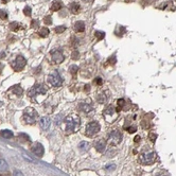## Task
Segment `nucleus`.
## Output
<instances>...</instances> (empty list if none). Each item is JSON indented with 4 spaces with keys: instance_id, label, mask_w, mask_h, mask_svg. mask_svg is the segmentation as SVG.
I'll list each match as a JSON object with an SVG mask.
<instances>
[{
    "instance_id": "6ab92c4d",
    "label": "nucleus",
    "mask_w": 176,
    "mask_h": 176,
    "mask_svg": "<svg viewBox=\"0 0 176 176\" xmlns=\"http://www.w3.org/2000/svg\"><path fill=\"white\" fill-rule=\"evenodd\" d=\"M9 28H10L11 31H18V30L24 29V26H22V24H20L19 22L14 21V22H12V24H10Z\"/></svg>"
},
{
    "instance_id": "7ed1b4c3",
    "label": "nucleus",
    "mask_w": 176,
    "mask_h": 176,
    "mask_svg": "<svg viewBox=\"0 0 176 176\" xmlns=\"http://www.w3.org/2000/svg\"><path fill=\"white\" fill-rule=\"evenodd\" d=\"M120 111H121V109L119 108L118 106L116 107V106H113V105H108V106L103 110V117L108 123H113V121L117 120Z\"/></svg>"
},
{
    "instance_id": "2f4dec72",
    "label": "nucleus",
    "mask_w": 176,
    "mask_h": 176,
    "mask_svg": "<svg viewBox=\"0 0 176 176\" xmlns=\"http://www.w3.org/2000/svg\"><path fill=\"white\" fill-rule=\"evenodd\" d=\"M31 7H29V5H27V7L24 9V14L26 15V16H31Z\"/></svg>"
},
{
    "instance_id": "72a5a7b5",
    "label": "nucleus",
    "mask_w": 176,
    "mask_h": 176,
    "mask_svg": "<svg viewBox=\"0 0 176 176\" xmlns=\"http://www.w3.org/2000/svg\"><path fill=\"white\" fill-rule=\"evenodd\" d=\"M0 18H1V19H3V20L7 19V11H3V10L0 11Z\"/></svg>"
},
{
    "instance_id": "f3484780",
    "label": "nucleus",
    "mask_w": 176,
    "mask_h": 176,
    "mask_svg": "<svg viewBox=\"0 0 176 176\" xmlns=\"http://www.w3.org/2000/svg\"><path fill=\"white\" fill-rule=\"evenodd\" d=\"M69 10H70V12L72 13V14H79V13H80V10H81V7H80L79 3L71 2L69 4Z\"/></svg>"
},
{
    "instance_id": "b1692460",
    "label": "nucleus",
    "mask_w": 176,
    "mask_h": 176,
    "mask_svg": "<svg viewBox=\"0 0 176 176\" xmlns=\"http://www.w3.org/2000/svg\"><path fill=\"white\" fill-rule=\"evenodd\" d=\"M115 64H116V56H115V55H111V56H109V57L107 58L106 64H104V67H107L108 65L113 66Z\"/></svg>"
},
{
    "instance_id": "f03ea898",
    "label": "nucleus",
    "mask_w": 176,
    "mask_h": 176,
    "mask_svg": "<svg viewBox=\"0 0 176 176\" xmlns=\"http://www.w3.org/2000/svg\"><path fill=\"white\" fill-rule=\"evenodd\" d=\"M157 155L154 151L152 149H145L143 151L141 154L139 155V158H138V161L139 163H141L142 166H149V164H153L156 161Z\"/></svg>"
},
{
    "instance_id": "49530a36",
    "label": "nucleus",
    "mask_w": 176,
    "mask_h": 176,
    "mask_svg": "<svg viewBox=\"0 0 176 176\" xmlns=\"http://www.w3.org/2000/svg\"><path fill=\"white\" fill-rule=\"evenodd\" d=\"M145 2H152V1H154V0H144Z\"/></svg>"
},
{
    "instance_id": "79ce46f5",
    "label": "nucleus",
    "mask_w": 176,
    "mask_h": 176,
    "mask_svg": "<svg viewBox=\"0 0 176 176\" xmlns=\"http://www.w3.org/2000/svg\"><path fill=\"white\" fill-rule=\"evenodd\" d=\"M14 176H24V174H22L21 172H19V171H15Z\"/></svg>"
},
{
    "instance_id": "f704fd0d",
    "label": "nucleus",
    "mask_w": 176,
    "mask_h": 176,
    "mask_svg": "<svg viewBox=\"0 0 176 176\" xmlns=\"http://www.w3.org/2000/svg\"><path fill=\"white\" fill-rule=\"evenodd\" d=\"M65 30H66L65 26H58V27L55 28V32H56V33H63Z\"/></svg>"
},
{
    "instance_id": "2eb2a0df",
    "label": "nucleus",
    "mask_w": 176,
    "mask_h": 176,
    "mask_svg": "<svg viewBox=\"0 0 176 176\" xmlns=\"http://www.w3.org/2000/svg\"><path fill=\"white\" fill-rule=\"evenodd\" d=\"M50 118L49 117H43V118H41V120H39V125H41V127L43 128V130H48L49 126H50Z\"/></svg>"
},
{
    "instance_id": "4468645a",
    "label": "nucleus",
    "mask_w": 176,
    "mask_h": 176,
    "mask_svg": "<svg viewBox=\"0 0 176 176\" xmlns=\"http://www.w3.org/2000/svg\"><path fill=\"white\" fill-rule=\"evenodd\" d=\"M9 92H12V94H14V96H20L22 94H24V90H22L21 86L20 85H14V86H12L9 89Z\"/></svg>"
},
{
    "instance_id": "f8f14e48",
    "label": "nucleus",
    "mask_w": 176,
    "mask_h": 176,
    "mask_svg": "<svg viewBox=\"0 0 176 176\" xmlns=\"http://www.w3.org/2000/svg\"><path fill=\"white\" fill-rule=\"evenodd\" d=\"M31 151L33 152V154H35L38 157H43V153H45V149H43V147L38 142H35L31 147Z\"/></svg>"
},
{
    "instance_id": "a19ab883",
    "label": "nucleus",
    "mask_w": 176,
    "mask_h": 176,
    "mask_svg": "<svg viewBox=\"0 0 176 176\" xmlns=\"http://www.w3.org/2000/svg\"><path fill=\"white\" fill-rule=\"evenodd\" d=\"M140 140H141V137H140V136H136L134 141H135V143H138V142H140Z\"/></svg>"
},
{
    "instance_id": "bb28decb",
    "label": "nucleus",
    "mask_w": 176,
    "mask_h": 176,
    "mask_svg": "<svg viewBox=\"0 0 176 176\" xmlns=\"http://www.w3.org/2000/svg\"><path fill=\"white\" fill-rule=\"evenodd\" d=\"M141 126H142V128L143 130H149V127H151V123H149V120H142L141 121Z\"/></svg>"
},
{
    "instance_id": "423d86ee",
    "label": "nucleus",
    "mask_w": 176,
    "mask_h": 176,
    "mask_svg": "<svg viewBox=\"0 0 176 176\" xmlns=\"http://www.w3.org/2000/svg\"><path fill=\"white\" fill-rule=\"evenodd\" d=\"M26 64H27V60L22 55H20V54L17 55L13 60H11V67H12L13 70L16 71V72L21 71V70L26 67Z\"/></svg>"
},
{
    "instance_id": "9b49d317",
    "label": "nucleus",
    "mask_w": 176,
    "mask_h": 176,
    "mask_svg": "<svg viewBox=\"0 0 176 176\" xmlns=\"http://www.w3.org/2000/svg\"><path fill=\"white\" fill-rule=\"evenodd\" d=\"M108 96H109L108 91L102 90V91H99L98 94H96V101L99 102L100 104H105L107 101H108V98H109Z\"/></svg>"
},
{
    "instance_id": "39448f33",
    "label": "nucleus",
    "mask_w": 176,
    "mask_h": 176,
    "mask_svg": "<svg viewBox=\"0 0 176 176\" xmlns=\"http://www.w3.org/2000/svg\"><path fill=\"white\" fill-rule=\"evenodd\" d=\"M47 94V86L43 83H39V84L34 85L31 89L28 91V96L34 98V96H43V94Z\"/></svg>"
},
{
    "instance_id": "4c0bfd02",
    "label": "nucleus",
    "mask_w": 176,
    "mask_h": 176,
    "mask_svg": "<svg viewBox=\"0 0 176 176\" xmlns=\"http://www.w3.org/2000/svg\"><path fill=\"white\" fill-rule=\"evenodd\" d=\"M79 57H80V54H79V52H77V51H73L72 54H71V58L75 60H77Z\"/></svg>"
},
{
    "instance_id": "c85d7f7f",
    "label": "nucleus",
    "mask_w": 176,
    "mask_h": 176,
    "mask_svg": "<svg viewBox=\"0 0 176 176\" xmlns=\"http://www.w3.org/2000/svg\"><path fill=\"white\" fill-rule=\"evenodd\" d=\"M125 128L130 134H134L136 130H137V126L136 125H130V127H125Z\"/></svg>"
},
{
    "instance_id": "6e6552de",
    "label": "nucleus",
    "mask_w": 176,
    "mask_h": 176,
    "mask_svg": "<svg viewBox=\"0 0 176 176\" xmlns=\"http://www.w3.org/2000/svg\"><path fill=\"white\" fill-rule=\"evenodd\" d=\"M48 82L53 87H60L63 84V80H62V77L58 74L57 71H52L48 75Z\"/></svg>"
},
{
    "instance_id": "c9c22d12",
    "label": "nucleus",
    "mask_w": 176,
    "mask_h": 176,
    "mask_svg": "<svg viewBox=\"0 0 176 176\" xmlns=\"http://www.w3.org/2000/svg\"><path fill=\"white\" fill-rule=\"evenodd\" d=\"M94 84H96V86H101V85L103 84L102 77H96V79H94Z\"/></svg>"
},
{
    "instance_id": "4be33fe9",
    "label": "nucleus",
    "mask_w": 176,
    "mask_h": 176,
    "mask_svg": "<svg viewBox=\"0 0 176 176\" xmlns=\"http://www.w3.org/2000/svg\"><path fill=\"white\" fill-rule=\"evenodd\" d=\"M0 136L3 138H7V139H10V138L13 137V133L9 130H4L0 132Z\"/></svg>"
},
{
    "instance_id": "ea45409f",
    "label": "nucleus",
    "mask_w": 176,
    "mask_h": 176,
    "mask_svg": "<svg viewBox=\"0 0 176 176\" xmlns=\"http://www.w3.org/2000/svg\"><path fill=\"white\" fill-rule=\"evenodd\" d=\"M5 56H7V54H5V51H0V60H1V58H4Z\"/></svg>"
},
{
    "instance_id": "a18cd8bd",
    "label": "nucleus",
    "mask_w": 176,
    "mask_h": 176,
    "mask_svg": "<svg viewBox=\"0 0 176 176\" xmlns=\"http://www.w3.org/2000/svg\"><path fill=\"white\" fill-rule=\"evenodd\" d=\"M1 1H2V3H7L10 0H1Z\"/></svg>"
},
{
    "instance_id": "e433bc0d",
    "label": "nucleus",
    "mask_w": 176,
    "mask_h": 176,
    "mask_svg": "<svg viewBox=\"0 0 176 176\" xmlns=\"http://www.w3.org/2000/svg\"><path fill=\"white\" fill-rule=\"evenodd\" d=\"M38 24H39V22L37 21V20H32V24H31V28L32 29H37L38 28Z\"/></svg>"
},
{
    "instance_id": "aec40b11",
    "label": "nucleus",
    "mask_w": 176,
    "mask_h": 176,
    "mask_svg": "<svg viewBox=\"0 0 176 176\" xmlns=\"http://www.w3.org/2000/svg\"><path fill=\"white\" fill-rule=\"evenodd\" d=\"M62 7H63V4H62V2L60 1H54L53 3H52V5H51V11H53V12H57V11H60V9H62Z\"/></svg>"
},
{
    "instance_id": "393cba45",
    "label": "nucleus",
    "mask_w": 176,
    "mask_h": 176,
    "mask_svg": "<svg viewBox=\"0 0 176 176\" xmlns=\"http://www.w3.org/2000/svg\"><path fill=\"white\" fill-rule=\"evenodd\" d=\"M7 163L4 159H0V171H7Z\"/></svg>"
},
{
    "instance_id": "7c9ffc66",
    "label": "nucleus",
    "mask_w": 176,
    "mask_h": 176,
    "mask_svg": "<svg viewBox=\"0 0 176 176\" xmlns=\"http://www.w3.org/2000/svg\"><path fill=\"white\" fill-rule=\"evenodd\" d=\"M43 22H45V24H47V26L52 24V18H51V16L45 17V18H43Z\"/></svg>"
},
{
    "instance_id": "20e7f679",
    "label": "nucleus",
    "mask_w": 176,
    "mask_h": 176,
    "mask_svg": "<svg viewBox=\"0 0 176 176\" xmlns=\"http://www.w3.org/2000/svg\"><path fill=\"white\" fill-rule=\"evenodd\" d=\"M37 118H38V113L32 107H27L24 110V115H22V120L28 124H34L36 122Z\"/></svg>"
},
{
    "instance_id": "0eeeda50",
    "label": "nucleus",
    "mask_w": 176,
    "mask_h": 176,
    "mask_svg": "<svg viewBox=\"0 0 176 176\" xmlns=\"http://www.w3.org/2000/svg\"><path fill=\"white\" fill-rule=\"evenodd\" d=\"M101 130V125H100V123L98 121H92V122L88 123L86 125V136L88 137H94L96 134H98Z\"/></svg>"
},
{
    "instance_id": "a211bd4d",
    "label": "nucleus",
    "mask_w": 176,
    "mask_h": 176,
    "mask_svg": "<svg viewBox=\"0 0 176 176\" xmlns=\"http://www.w3.org/2000/svg\"><path fill=\"white\" fill-rule=\"evenodd\" d=\"M75 32L77 33H82V32L85 31V24L84 21H77L74 24V27H73Z\"/></svg>"
},
{
    "instance_id": "9d476101",
    "label": "nucleus",
    "mask_w": 176,
    "mask_h": 176,
    "mask_svg": "<svg viewBox=\"0 0 176 176\" xmlns=\"http://www.w3.org/2000/svg\"><path fill=\"white\" fill-rule=\"evenodd\" d=\"M51 56H52V60H53V62L55 64L63 63V60H65L63 51L60 50V49H55V50L51 51Z\"/></svg>"
},
{
    "instance_id": "1a4fd4ad",
    "label": "nucleus",
    "mask_w": 176,
    "mask_h": 176,
    "mask_svg": "<svg viewBox=\"0 0 176 176\" xmlns=\"http://www.w3.org/2000/svg\"><path fill=\"white\" fill-rule=\"evenodd\" d=\"M122 138H123L122 134H121V132L118 130H111V133L109 134V141H110V143L113 145L120 144L121 141H122Z\"/></svg>"
},
{
    "instance_id": "de8ad7c7",
    "label": "nucleus",
    "mask_w": 176,
    "mask_h": 176,
    "mask_svg": "<svg viewBox=\"0 0 176 176\" xmlns=\"http://www.w3.org/2000/svg\"><path fill=\"white\" fill-rule=\"evenodd\" d=\"M82 1H84V2H89V1H91V0H82Z\"/></svg>"
},
{
    "instance_id": "c756f323",
    "label": "nucleus",
    "mask_w": 176,
    "mask_h": 176,
    "mask_svg": "<svg viewBox=\"0 0 176 176\" xmlns=\"http://www.w3.org/2000/svg\"><path fill=\"white\" fill-rule=\"evenodd\" d=\"M19 139L21 140V141H30V137L28 135H26V134H19Z\"/></svg>"
},
{
    "instance_id": "c03bdc74",
    "label": "nucleus",
    "mask_w": 176,
    "mask_h": 176,
    "mask_svg": "<svg viewBox=\"0 0 176 176\" xmlns=\"http://www.w3.org/2000/svg\"><path fill=\"white\" fill-rule=\"evenodd\" d=\"M3 70V65L1 63H0V73H1V71Z\"/></svg>"
},
{
    "instance_id": "a878e982",
    "label": "nucleus",
    "mask_w": 176,
    "mask_h": 176,
    "mask_svg": "<svg viewBox=\"0 0 176 176\" xmlns=\"http://www.w3.org/2000/svg\"><path fill=\"white\" fill-rule=\"evenodd\" d=\"M77 71H79V67L75 65H72V66H70L69 68V72L71 73V74L73 75V77H75V74L77 73Z\"/></svg>"
},
{
    "instance_id": "37998d69",
    "label": "nucleus",
    "mask_w": 176,
    "mask_h": 176,
    "mask_svg": "<svg viewBox=\"0 0 176 176\" xmlns=\"http://www.w3.org/2000/svg\"><path fill=\"white\" fill-rule=\"evenodd\" d=\"M156 176H168V174H166V172H160V173H158Z\"/></svg>"
},
{
    "instance_id": "58836bf2",
    "label": "nucleus",
    "mask_w": 176,
    "mask_h": 176,
    "mask_svg": "<svg viewBox=\"0 0 176 176\" xmlns=\"http://www.w3.org/2000/svg\"><path fill=\"white\" fill-rule=\"evenodd\" d=\"M115 168H116V166H113V164H110V166H107L105 169L108 170V171H113V170H115Z\"/></svg>"
},
{
    "instance_id": "cd10ccee",
    "label": "nucleus",
    "mask_w": 176,
    "mask_h": 176,
    "mask_svg": "<svg viewBox=\"0 0 176 176\" xmlns=\"http://www.w3.org/2000/svg\"><path fill=\"white\" fill-rule=\"evenodd\" d=\"M94 36L99 39V41H101V39H103L104 37H105V33L102 31H96L94 32Z\"/></svg>"
},
{
    "instance_id": "ddd939ff",
    "label": "nucleus",
    "mask_w": 176,
    "mask_h": 176,
    "mask_svg": "<svg viewBox=\"0 0 176 176\" xmlns=\"http://www.w3.org/2000/svg\"><path fill=\"white\" fill-rule=\"evenodd\" d=\"M94 147L99 153H103L106 149V141L103 138H100L96 141H94Z\"/></svg>"
},
{
    "instance_id": "412c9836",
    "label": "nucleus",
    "mask_w": 176,
    "mask_h": 176,
    "mask_svg": "<svg viewBox=\"0 0 176 176\" xmlns=\"http://www.w3.org/2000/svg\"><path fill=\"white\" fill-rule=\"evenodd\" d=\"M49 29L48 28H46V27H43V28H41V29L38 30V35H39V37H47L49 35Z\"/></svg>"
},
{
    "instance_id": "5701e85b",
    "label": "nucleus",
    "mask_w": 176,
    "mask_h": 176,
    "mask_svg": "<svg viewBox=\"0 0 176 176\" xmlns=\"http://www.w3.org/2000/svg\"><path fill=\"white\" fill-rule=\"evenodd\" d=\"M79 149H80V151H82V152H86V151L89 149V143L86 142V141H82V142H80V144H79Z\"/></svg>"
},
{
    "instance_id": "f257e3e1",
    "label": "nucleus",
    "mask_w": 176,
    "mask_h": 176,
    "mask_svg": "<svg viewBox=\"0 0 176 176\" xmlns=\"http://www.w3.org/2000/svg\"><path fill=\"white\" fill-rule=\"evenodd\" d=\"M81 126V119L77 115H69L63 121V127L66 134L77 133Z\"/></svg>"
},
{
    "instance_id": "dca6fc26",
    "label": "nucleus",
    "mask_w": 176,
    "mask_h": 176,
    "mask_svg": "<svg viewBox=\"0 0 176 176\" xmlns=\"http://www.w3.org/2000/svg\"><path fill=\"white\" fill-rule=\"evenodd\" d=\"M79 109L85 113H89L92 110V106L90 104H87V103H80L79 104Z\"/></svg>"
},
{
    "instance_id": "473e14b6",
    "label": "nucleus",
    "mask_w": 176,
    "mask_h": 176,
    "mask_svg": "<svg viewBox=\"0 0 176 176\" xmlns=\"http://www.w3.org/2000/svg\"><path fill=\"white\" fill-rule=\"evenodd\" d=\"M156 138H157V135L155 133H153V132H151V133L149 134V139L152 141V142H155L156 141Z\"/></svg>"
}]
</instances>
